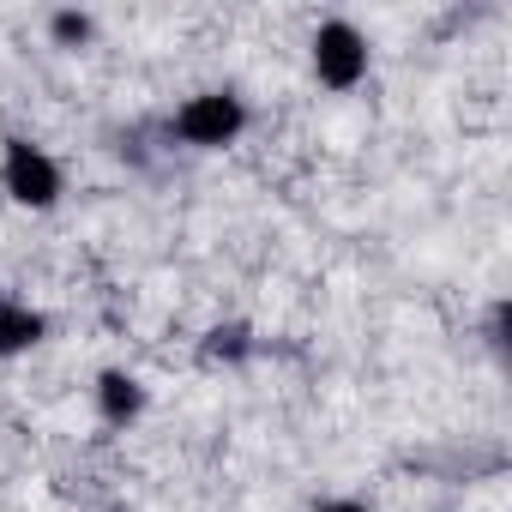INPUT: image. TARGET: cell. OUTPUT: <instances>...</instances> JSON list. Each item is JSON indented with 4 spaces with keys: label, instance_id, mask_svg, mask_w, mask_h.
<instances>
[{
    "label": "cell",
    "instance_id": "cell-5",
    "mask_svg": "<svg viewBox=\"0 0 512 512\" xmlns=\"http://www.w3.org/2000/svg\"><path fill=\"white\" fill-rule=\"evenodd\" d=\"M139 404H145V392H139L133 374H103V416L109 422H133Z\"/></svg>",
    "mask_w": 512,
    "mask_h": 512
},
{
    "label": "cell",
    "instance_id": "cell-4",
    "mask_svg": "<svg viewBox=\"0 0 512 512\" xmlns=\"http://www.w3.org/2000/svg\"><path fill=\"white\" fill-rule=\"evenodd\" d=\"M43 338V314L19 308V302H0V356H19Z\"/></svg>",
    "mask_w": 512,
    "mask_h": 512
},
{
    "label": "cell",
    "instance_id": "cell-6",
    "mask_svg": "<svg viewBox=\"0 0 512 512\" xmlns=\"http://www.w3.org/2000/svg\"><path fill=\"white\" fill-rule=\"evenodd\" d=\"M320 512H362L356 500H332V506H320Z\"/></svg>",
    "mask_w": 512,
    "mask_h": 512
},
{
    "label": "cell",
    "instance_id": "cell-1",
    "mask_svg": "<svg viewBox=\"0 0 512 512\" xmlns=\"http://www.w3.org/2000/svg\"><path fill=\"white\" fill-rule=\"evenodd\" d=\"M7 187H13L19 205H55L61 175H55V163H49L37 145H13V151H7Z\"/></svg>",
    "mask_w": 512,
    "mask_h": 512
},
{
    "label": "cell",
    "instance_id": "cell-2",
    "mask_svg": "<svg viewBox=\"0 0 512 512\" xmlns=\"http://www.w3.org/2000/svg\"><path fill=\"white\" fill-rule=\"evenodd\" d=\"M314 67H320L326 85H356L362 67H368V49H362V37L350 25H326L320 43H314Z\"/></svg>",
    "mask_w": 512,
    "mask_h": 512
},
{
    "label": "cell",
    "instance_id": "cell-3",
    "mask_svg": "<svg viewBox=\"0 0 512 512\" xmlns=\"http://www.w3.org/2000/svg\"><path fill=\"white\" fill-rule=\"evenodd\" d=\"M181 133H187L193 145H223V139H235V133H241V103H235V97H223V91L193 97V103L181 109Z\"/></svg>",
    "mask_w": 512,
    "mask_h": 512
}]
</instances>
